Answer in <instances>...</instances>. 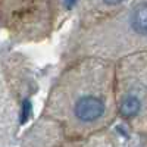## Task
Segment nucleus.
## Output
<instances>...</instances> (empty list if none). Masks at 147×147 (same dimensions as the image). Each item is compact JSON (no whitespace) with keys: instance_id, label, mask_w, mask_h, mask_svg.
Here are the masks:
<instances>
[{"instance_id":"f257e3e1","label":"nucleus","mask_w":147,"mask_h":147,"mask_svg":"<svg viewBox=\"0 0 147 147\" xmlns=\"http://www.w3.org/2000/svg\"><path fill=\"white\" fill-rule=\"evenodd\" d=\"M41 118L53 122L66 140L109 129L118 118L115 62L78 56L55 80Z\"/></svg>"},{"instance_id":"f03ea898","label":"nucleus","mask_w":147,"mask_h":147,"mask_svg":"<svg viewBox=\"0 0 147 147\" xmlns=\"http://www.w3.org/2000/svg\"><path fill=\"white\" fill-rule=\"evenodd\" d=\"M147 52V0H129L113 13L84 27L75 43V56L118 60Z\"/></svg>"},{"instance_id":"7ed1b4c3","label":"nucleus","mask_w":147,"mask_h":147,"mask_svg":"<svg viewBox=\"0 0 147 147\" xmlns=\"http://www.w3.org/2000/svg\"><path fill=\"white\" fill-rule=\"evenodd\" d=\"M34 78L21 56H0V147H18Z\"/></svg>"},{"instance_id":"20e7f679","label":"nucleus","mask_w":147,"mask_h":147,"mask_svg":"<svg viewBox=\"0 0 147 147\" xmlns=\"http://www.w3.org/2000/svg\"><path fill=\"white\" fill-rule=\"evenodd\" d=\"M118 118L137 134H147V52L115 60Z\"/></svg>"},{"instance_id":"39448f33","label":"nucleus","mask_w":147,"mask_h":147,"mask_svg":"<svg viewBox=\"0 0 147 147\" xmlns=\"http://www.w3.org/2000/svg\"><path fill=\"white\" fill-rule=\"evenodd\" d=\"M59 0H0V30L13 41L35 43L52 34Z\"/></svg>"},{"instance_id":"423d86ee","label":"nucleus","mask_w":147,"mask_h":147,"mask_svg":"<svg viewBox=\"0 0 147 147\" xmlns=\"http://www.w3.org/2000/svg\"><path fill=\"white\" fill-rule=\"evenodd\" d=\"M56 147H124V146L116 138L115 134L109 132L106 129L87 138L65 140L60 144H57Z\"/></svg>"}]
</instances>
